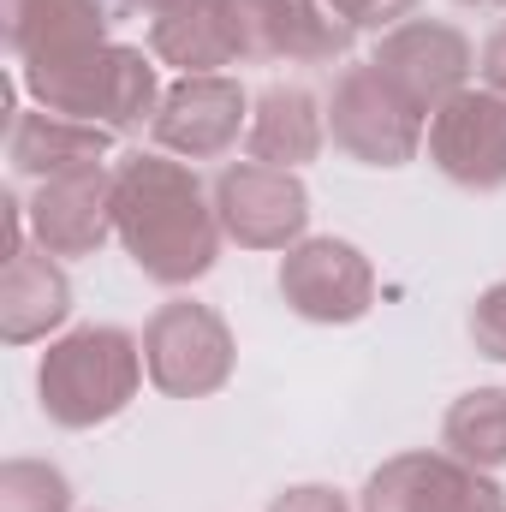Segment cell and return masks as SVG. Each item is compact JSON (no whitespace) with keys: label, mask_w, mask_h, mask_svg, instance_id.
<instances>
[{"label":"cell","mask_w":506,"mask_h":512,"mask_svg":"<svg viewBox=\"0 0 506 512\" xmlns=\"http://www.w3.org/2000/svg\"><path fill=\"white\" fill-rule=\"evenodd\" d=\"M465 328H471V346H477L489 364H506V280H495V286L477 292Z\"/></svg>","instance_id":"obj_21"},{"label":"cell","mask_w":506,"mask_h":512,"mask_svg":"<svg viewBox=\"0 0 506 512\" xmlns=\"http://www.w3.org/2000/svg\"><path fill=\"white\" fill-rule=\"evenodd\" d=\"M352 30H376L387 36L393 24H405V18H417V0H328Z\"/></svg>","instance_id":"obj_22"},{"label":"cell","mask_w":506,"mask_h":512,"mask_svg":"<svg viewBox=\"0 0 506 512\" xmlns=\"http://www.w3.org/2000/svg\"><path fill=\"white\" fill-rule=\"evenodd\" d=\"M0 512H78L72 477L54 459H6L0 465Z\"/></svg>","instance_id":"obj_20"},{"label":"cell","mask_w":506,"mask_h":512,"mask_svg":"<svg viewBox=\"0 0 506 512\" xmlns=\"http://www.w3.org/2000/svg\"><path fill=\"white\" fill-rule=\"evenodd\" d=\"M114 155V131L90 126V120H66L48 108H12L6 126V161L18 179H60V173H84V167H108Z\"/></svg>","instance_id":"obj_16"},{"label":"cell","mask_w":506,"mask_h":512,"mask_svg":"<svg viewBox=\"0 0 506 512\" xmlns=\"http://www.w3.org/2000/svg\"><path fill=\"white\" fill-rule=\"evenodd\" d=\"M245 126H251V90L233 72L173 78L167 96H161V108H155L149 143L197 167V161H221L227 149H239Z\"/></svg>","instance_id":"obj_12"},{"label":"cell","mask_w":506,"mask_h":512,"mask_svg":"<svg viewBox=\"0 0 506 512\" xmlns=\"http://www.w3.org/2000/svg\"><path fill=\"white\" fill-rule=\"evenodd\" d=\"M423 149L447 185L477 191V197L506 191V96L483 90V84L459 90L453 102H441L429 114Z\"/></svg>","instance_id":"obj_11"},{"label":"cell","mask_w":506,"mask_h":512,"mask_svg":"<svg viewBox=\"0 0 506 512\" xmlns=\"http://www.w3.org/2000/svg\"><path fill=\"white\" fill-rule=\"evenodd\" d=\"M370 66L429 120L441 102L477 84V42L453 18H405L387 36H376Z\"/></svg>","instance_id":"obj_7"},{"label":"cell","mask_w":506,"mask_h":512,"mask_svg":"<svg viewBox=\"0 0 506 512\" xmlns=\"http://www.w3.org/2000/svg\"><path fill=\"white\" fill-rule=\"evenodd\" d=\"M18 84H24L30 108L108 126L114 137L155 126V108L167 96L161 60L149 48H137V42H108L96 54L54 60V66H18Z\"/></svg>","instance_id":"obj_3"},{"label":"cell","mask_w":506,"mask_h":512,"mask_svg":"<svg viewBox=\"0 0 506 512\" xmlns=\"http://www.w3.org/2000/svg\"><path fill=\"white\" fill-rule=\"evenodd\" d=\"M72 322V274L60 256H48L36 239L12 262H0V340L36 346L54 340Z\"/></svg>","instance_id":"obj_15"},{"label":"cell","mask_w":506,"mask_h":512,"mask_svg":"<svg viewBox=\"0 0 506 512\" xmlns=\"http://www.w3.org/2000/svg\"><path fill=\"white\" fill-rule=\"evenodd\" d=\"M120 12H143V18H161V12H173V6H185V0H114Z\"/></svg>","instance_id":"obj_25"},{"label":"cell","mask_w":506,"mask_h":512,"mask_svg":"<svg viewBox=\"0 0 506 512\" xmlns=\"http://www.w3.org/2000/svg\"><path fill=\"white\" fill-rule=\"evenodd\" d=\"M143 370H149V387L167 399H209L233 382L239 340L215 304L167 298L143 322Z\"/></svg>","instance_id":"obj_4"},{"label":"cell","mask_w":506,"mask_h":512,"mask_svg":"<svg viewBox=\"0 0 506 512\" xmlns=\"http://www.w3.org/2000/svg\"><path fill=\"white\" fill-rule=\"evenodd\" d=\"M239 66H340L358 30L328 0H227Z\"/></svg>","instance_id":"obj_6"},{"label":"cell","mask_w":506,"mask_h":512,"mask_svg":"<svg viewBox=\"0 0 506 512\" xmlns=\"http://www.w3.org/2000/svg\"><path fill=\"white\" fill-rule=\"evenodd\" d=\"M108 0H0V36L18 66H54L108 48Z\"/></svg>","instance_id":"obj_14"},{"label":"cell","mask_w":506,"mask_h":512,"mask_svg":"<svg viewBox=\"0 0 506 512\" xmlns=\"http://www.w3.org/2000/svg\"><path fill=\"white\" fill-rule=\"evenodd\" d=\"M423 131H429V120L381 78L370 60L346 66L334 78V90H328V137H334V149L346 161L393 173V167L423 155Z\"/></svg>","instance_id":"obj_5"},{"label":"cell","mask_w":506,"mask_h":512,"mask_svg":"<svg viewBox=\"0 0 506 512\" xmlns=\"http://www.w3.org/2000/svg\"><path fill=\"white\" fill-rule=\"evenodd\" d=\"M441 447L477 471L506 465V387H471L441 417Z\"/></svg>","instance_id":"obj_19"},{"label":"cell","mask_w":506,"mask_h":512,"mask_svg":"<svg viewBox=\"0 0 506 512\" xmlns=\"http://www.w3.org/2000/svg\"><path fill=\"white\" fill-rule=\"evenodd\" d=\"M268 512H352V501L334 483H292L268 501Z\"/></svg>","instance_id":"obj_23"},{"label":"cell","mask_w":506,"mask_h":512,"mask_svg":"<svg viewBox=\"0 0 506 512\" xmlns=\"http://www.w3.org/2000/svg\"><path fill=\"white\" fill-rule=\"evenodd\" d=\"M328 143V96L310 84H268L251 96V126H245V155L262 167H310Z\"/></svg>","instance_id":"obj_17"},{"label":"cell","mask_w":506,"mask_h":512,"mask_svg":"<svg viewBox=\"0 0 506 512\" xmlns=\"http://www.w3.org/2000/svg\"><path fill=\"white\" fill-rule=\"evenodd\" d=\"M143 48L167 72H179V78H215V72L239 66V42H233L227 0H185V6L149 18V42Z\"/></svg>","instance_id":"obj_18"},{"label":"cell","mask_w":506,"mask_h":512,"mask_svg":"<svg viewBox=\"0 0 506 512\" xmlns=\"http://www.w3.org/2000/svg\"><path fill=\"white\" fill-rule=\"evenodd\" d=\"M286 310L298 322L316 328H352L376 310V268L352 239H298L292 251H280V274H274Z\"/></svg>","instance_id":"obj_9"},{"label":"cell","mask_w":506,"mask_h":512,"mask_svg":"<svg viewBox=\"0 0 506 512\" xmlns=\"http://www.w3.org/2000/svg\"><path fill=\"white\" fill-rule=\"evenodd\" d=\"M30 239L60 262L102 251L114 239V167L42 179L30 197Z\"/></svg>","instance_id":"obj_13"},{"label":"cell","mask_w":506,"mask_h":512,"mask_svg":"<svg viewBox=\"0 0 506 512\" xmlns=\"http://www.w3.org/2000/svg\"><path fill=\"white\" fill-rule=\"evenodd\" d=\"M453 6H465V12H501L506 0H453Z\"/></svg>","instance_id":"obj_26"},{"label":"cell","mask_w":506,"mask_h":512,"mask_svg":"<svg viewBox=\"0 0 506 512\" xmlns=\"http://www.w3.org/2000/svg\"><path fill=\"white\" fill-rule=\"evenodd\" d=\"M477 84L495 90V96H506V18L477 42Z\"/></svg>","instance_id":"obj_24"},{"label":"cell","mask_w":506,"mask_h":512,"mask_svg":"<svg viewBox=\"0 0 506 512\" xmlns=\"http://www.w3.org/2000/svg\"><path fill=\"white\" fill-rule=\"evenodd\" d=\"M114 239L131 268L167 292L197 286L227 245L215 191L167 149H131L114 161Z\"/></svg>","instance_id":"obj_1"},{"label":"cell","mask_w":506,"mask_h":512,"mask_svg":"<svg viewBox=\"0 0 506 512\" xmlns=\"http://www.w3.org/2000/svg\"><path fill=\"white\" fill-rule=\"evenodd\" d=\"M143 334L120 322H84L60 340H48L36 364V405L54 429H102L126 411L143 387Z\"/></svg>","instance_id":"obj_2"},{"label":"cell","mask_w":506,"mask_h":512,"mask_svg":"<svg viewBox=\"0 0 506 512\" xmlns=\"http://www.w3.org/2000/svg\"><path fill=\"white\" fill-rule=\"evenodd\" d=\"M358 512H506V489L495 471H477L447 447H417L370 471Z\"/></svg>","instance_id":"obj_8"},{"label":"cell","mask_w":506,"mask_h":512,"mask_svg":"<svg viewBox=\"0 0 506 512\" xmlns=\"http://www.w3.org/2000/svg\"><path fill=\"white\" fill-rule=\"evenodd\" d=\"M209 191H215L221 233L239 251H292L298 239H310V191L286 167H262L245 155L227 161Z\"/></svg>","instance_id":"obj_10"}]
</instances>
